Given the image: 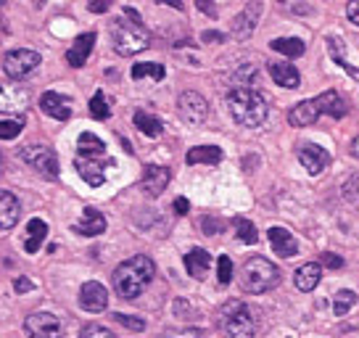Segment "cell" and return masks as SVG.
Returning <instances> with one entry per match:
<instances>
[{"label":"cell","instance_id":"6da1fadb","mask_svg":"<svg viewBox=\"0 0 359 338\" xmlns=\"http://www.w3.org/2000/svg\"><path fill=\"white\" fill-rule=\"evenodd\" d=\"M74 167H77L79 177L88 182L90 188H101L106 177H109V169H114V158L106 151L98 135L93 133H82L77 137V156H74Z\"/></svg>","mask_w":359,"mask_h":338},{"label":"cell","instance_id":"7a4b0ae2","mask_svg":"<svg viewBox=\"0 0 359 338\" xmlns=\"http://www.w3.org/2000/svg\"><path fill=\"white\" fill-rule=\"evenodd\" d=\"M154 275H156L154 259L146 257V254H137V257L122 262V264L114 270V278H111L114 291L119 293L122 299H127V302H133V299H137V296L151 285Z\"/></svg>","mask_w":359,"mask_h":338},{"label":"cell","instance_id":"3957f363","mask_svg":"<svg viewBox=\"0 0 359 338\" xmlns=\"http://www.w3.org/2000/svg\"><path fill=\"white\" fill-rule=\"evenodd\" d=\"M227 111L241 127L254 130V127H262L267 122L269 106L262 93H257L248 85H238V88L227 93Z\"/></svg>","mask_w":359,"mask_h":338},{"label":"cell","instance_id":"277c9868","mask_svg":"<svg viewBox=\"0 0 359 338\" xmlns=\"http://www.w3.org/2000/svg\"><path fill=\"white\" fill-rule=\"evenodd\" d=\"M111 43L119 56H135L151 46V32L143 27L135 8H124V16L111 24Z\"/></svg>","mask_w":359,"mask_h":338},{"label":"cell","instance_id":"5b68a950","mask_svg":"<svg viewBox=\"0 0 359 338\" xmlns=\"http://www.w3.org/2000/svg\"><path fill=\"white\" fill-rule=\"evenodd\" d=\"M323 114L333 116V119L346 116V101H344L336 90H325L323 95H317V98L296 103L291 111H288V122H291L293 127H309V124L317 122Z\"/></svg>","mask_w":359,"mask_h":338},{"label":"cell","instance_id":"8992f818","mask_svg":"<svg viewBox=\"0 0 359 338\" xmlns=\"http://www.w3.org/2000/svg\"><path fill=\"white\" fill-rule=\"evenodd\" d=\"M238 280H241V288L246 293H264L272 291L275 285H280V270L264 257H251L241 267Z\"/></svg>","mask_w":359,"mask_h":338},{"label":"cell","instance_id":"52a82bcc","mask_svg":"<svg viewBox=\"0 0 359 338\" xmlns=\"http://www.w3.org/2000/svg\"><path fill=\"white\" fill-rule=\"evenodd\" d=\"M219 327H222L230 338H254V333H257L254 309H251L246 302L230 299V302L219 309Z\"/></svg>","mask_w":359,"mask_h":338},{"label":"cell","instance_id":"ba28073f","mask_svg":"<svg viewBox=\"0 0 359 338\" xmlns=\"http://www.w3.org/2000/svg\"><path fill=\"white\" fill-rule=\"evenodd\" d=\"M40 61H43V58H40L37 50H29V48H16V50L6 53V58H3V72L16 82V79L29 77L34 69L40 67Z\"/></svg>","mask_w":359,"mask_h":338},{"label":"cell","instance_id":"9c48e42d","mask_svg":"<svg viewBox=\"0 0 359 338\" xmlns=\"http://www.w3.org/2000/svg\"><path fill=\"white\" fill-rule=\"evenodd\" d=\"M22 161H27L29 167L37 169L48 180H56L58 177V158L48 146H24Z\"/></svg>","mask_w":359,"mask_h":338},{"label":"cell","instance_id":"30bf717a","mask_svg":"<svg viewBox=\"0 0 359 338\" xmlns=\"http://www.w3.org/2000/svg\"><path fill=\"white\" fill-rule=\"evenodd\" d=\"M27 333L29 338H64V325L56 315L50 312H34V315L27 317Z\"/></svg>","mask_w":359,"mask_h":338},{"label":"cell","instance_id":"8fae6325","mask_svg":"<svg viewBox=\"0 0 359 338\" xmlns=\"http://www.w3.org/2000/svg\"><path fill=\"white\" fill-rule=\"evenodd\" d=\"M177 109H180V116L188 124H203L206 116H209V103H206V98H203L201 93L196 90L182 93L177 101Z\"/></svg>","mask_w":359,"mask_h":338},{"label":"cell","instance_id":"7c38bea8","mask_svg":"<svg viewBox=\"0 0 359 338\" xmlns=\"http://www.w3.org/2000/svg\"><path fill=\"white\" fill-rule=\"evenodd\" d=\"M169 180H172V172L167 167H158V164H148L143 169V177H140V188L146 196H161V193L167 191Z\"/></svg>","mask_w":359,"mask_h":338},{"label":"cell","instance_id":"4fadbf2b","mask_svg":"<svg viewBox=\"0 0 359 338\" xmlns=\"http://www.w3.org/2000/svg\"><path fill=\"white\" fill-rule=\"evenodd\" d=\"M259 16H262V3H259V0H251L246 8L233 19V37L248 40V37L254 34V29H257Z\"/></svg>","mask_w":359,"mask_h":338},{"label":"cell","instance_id":"5bb4252c","mask_svg":"<svg viewBox=\"0 0 359 338\" xmlns=\"http://www.w3.org/2000/svg\"><path fill=\"white\" fill-rule=\"evenodd\" d=\"M79 306L85 312H103L109 306V291L98 280H90L79 288Z\"/></svg>","mask_w":359,"mask_h":338},{"label":"cell","instance_id":"9a60e30c","mask_svg":"<svg viewBox=\"0 0 359 338\" xmlns=\"http://www.w3.org/2000/svg\"><path fill=\"white\" fill-rule=\"evenodd\" d=\"M299 161H302L309 175H320V172H325L330 167V154L323 146H317V143H304L299 148Z\"/></svg>","mask_w":359,"mask_h":338},{"label":"cell","instance_id":"2e32d148","mask_svg":"<svg viewBox=\"0 0 359 338\" xmlns=\"http://www.w3.org/2000/svg\"><path fill=\"white\" fill-rule=\"evenodd\" d=\"M29 93L22 85H0V114H24Z\"/></svg>","mask_w":359,"mask_h":338},{"label":"cell","instance_id":"e0dca14e","mask_svg":"<svg viewBox=\"0 0 359 338\" xmlns=\"http://www.w3.org/2000/svg\"><path fill=\"white\" fill-rule=\"evenodd\" d=\"M40 109H43V114L53 116L58 122L72 119V103H69L67 95H61V93H56V90H48L40 95Z\"/></svg>","mask_w":359,"mask_h":338},{"label":"cell","instance_id":"ac0fdd59","mask_svg":"<svg viewBox=\"0 0 359 338\" xmlns=\"http://www.w3.org/2000/svg\"><path fill=\"white\" fill-rule=\"evenodd\" d=\"M269 243H272V251L283 257V259H291L299 254V243H296V238L285 230V227H269Z\"/></svg>","mask_w":359,"mask_h":338},{"label":"cell","instance_id":"d6986e66","mask_svg":"<svg viewBox=\"0 0 359 338\" xmlns=\"http://www.w3.org/2000/svg\"><path fill=\"white\" fill-rule=\"evenodd\" d=\"M22 217V203L8 191H0V230H13Z\"/></svg>","mask_w":359,"mask_h":338},{"label":"cell","instance_id":"ffe728a7","mask_svg":"<svg viewBox=\"0 0 359 338\" xmlns=\"http://www.w3.org/2000/svg\"><path fill=\"white\" fill-rule=\"evenodd\" d=\"M267 69H269V77L275 79L278 85H283V88H288V90H296V88L302 85V74H299V69L293 67V64H285V61H269Z\"/></svg>","mask_w":359,"mask_h":338},{"label":"cell","instance_id":"44dd1931","mask_svg":"<svg viewBox=\"0 0 359 338\" xmlns=\"http://www.w3.org/2000/svg\"><path fill=\"white\" fill-rule=\"evenodd\" d=\"M93 46H95V32H85V34H79L77 40H74V46L67 50V61H69V67H85L88 64V58L90 53H93Z\"/></svg>","mask_w":359,"mask_h":338},{"label":"cell","instance_id":"7402d4cb","mask_svg":"<svg viewBox=\"0 0 359 338\" xmlns=\"http://www.w3.org/2000/svg\"><path fill=\"white\" fill-rule=\"evenodd\" d=\"M103 230H106V217H103L98 209H93V206H88V209L82 212V219L74 225V233H79V236H85V238L101 236Z\"/></svg>","mask_w":359,"mask_h":338},{"label":"cell","instance_id":"603a6c76","mask_svg":"<svg viewBox=\"0 0 359 338\" xmlns=\"http://www.w3.org/2000/svg\"><path fill=\"white\" fill-rule=\"evenodd\" d=\"M209 267H212V254H209L206 248H191V251L185 254V270H188V275L196 278V280H203Z\"/></svg>","mask_w":359,"mask_h":338},{"label":"cell","instance_id":"cb8c5ba5","mask_svg":"<svg viewBox=\"0 0 359 338\" xmlns=\"http://www.w3.org/2000/svg\"><path fill=\"white\" fill-rule=\"evenodd\" d=\"M320 278H323V267H320V264H314V262L302 264V267L296 270V288L304 293L314 291L317 283H320Z\"/></svg>","mask_w":359,"mask_h":338},{"label":"cell","instance_id":"d4e9b609","mask_svg":"<svg viewBox=\"0 0 359 338\" xmlns=\"http://www.w3.org/2000/svg\"><path fill=\"white\" fill-rule=\"evenodd\" d=\"M133 122L135 127L143 133V135L148 137H158L161 133H164V124H161V119L158 116H154L151 111H146V109H137V111L133 114Z\"/></svg>","mask_w":359,"mask_h":338},{"label":"cell","instance_id":"484cf974","mask_svg":"<svg viewBox=\"0 0 359 338\" xmlns=\"http://www.w3.org/2000/svg\"><path fill=\"white\" fill-rule=\"evenodd\" d=\"M269 48H272V50H278L280 56L299 58V56H304L306 43H304L302 37H278V40H272V43H269Z\"/></svg>","mask_w":359,"mask_h":338},{"label":"cell","instance_id":"4316f807","mask_svg":"<svg viewBox=\"0 0 359 338\" xmlns=\"http://www.w3.org/2000/svg\"><path fill=\"white\" fill-rule=\"evenodd\" d=\"M185 161H188V164H219V161H222V148H217V146L191 148Z\"/></svg>","mask_w":359,"mask_h":338},{"label":"cell","instance_id":"83f0119b","mask_svg":"<svg viewBox=\"0 0 359 338\" xmlns=\"http://www.w3.org/2000/svg\"><path fill=\"white\" fill-rule=\"evenodd\" d=\"M45 236H48V225H45L43 219H29V225H27V241H24V248H27V254H34V251H40Z\"/></svg>","mask_w":359,"mask_h":338},{"label":"cell","instance_id":"f1b7e54d","mask_svg":"<svg viewBox=\"0 0 359 338\" xmlns=\"http://www.w3.org/2000/svg\"><path fill=\"white\" fill-rule=\"evenodd\" d=\"M327 50H330V58L336 61L338 67L344 69V72H348L354 79H359V69H354L351 64H348L346 58V48H344V43L338 40V37H327Z\"/></svg>","mask_w":359,"mask_h":338},{"label":"cell","instance_id":"f546056e","mask_svg":"<svg viewBox=\"0 0 359 338\" xmlns=\"http://www.w3.org/2000/svg\"><path fill=\"white\" fill-rule=\"evenodd\" d=\"M133 79H143V77H151V79H156V82H161L164 79V67L161 64H154V61H146V64H135L133 67Z\"/></svg>","mask_w":359,"mask_h":338},{"label":"cell","instance_id":"4dcf8cb0","mask_svg":"<svg viewBox=\"0 0 359 338\" xmlns=\"http://www.w3.org/2000/svg\"><path fill=\"white\" fill-rule=\"evenodd\" d=\"M233 225H236L238 238H241L243 243H248V246H251V243H257V241H259L257 227L251 225V222H248L246 217H236V219H233Z\"/></svg>","mask_w":359,"mask_h":338},{"label":"cell","instance_id":"1f68e13d","mask_svg":"<svg viewBox=\"0 0 359 338\" xmlns=\"http://www.w3.org/2000/svg\"><path fill=\"white\" fill-rule=\"evenodd\" d=\"M109 114H111V109H109V101H106V95H103V90H98L93 98H90V116L93 119H109Z\"/></svg>","mask_w":359,"mask_h":338},{"label":"cell","instance_id":"d6a6232c","mask_svg":"<svg viewBox=\"0 0 359 338\" xmlns=\"http://www.w3.org/2000/svg\"><path fill=\"white\" fill-rule=\"evenodd\" d=\"M354 304H357L354 291H341V293H336V299H333V312H336V317H344Z\"/></svg>","mask_w":359,"mask_h":338},{"label":"cell","instance_id":"836d02e7","mask_svg":"<svg viewBox=\"0 0 359 338\" xmlns=\"http://www.w3.org/2000/svg\"><path fill=\"white\" fill-rule=\"evenodd\" d=\"M22 119H8V122H0V140H13L22 133Z\"/></svg>","mask_w":359,"mask_h":338},{"label":"cell","instance_id":"e575fe53","mask_svg":"<svg viewBox=\"0 0 359 338\" xmlns=\"http://www.w3.org/2000/svg\"><path fill=\"white\" fill-rule=\"evenodd\" d=\"M217 278H219L222 285H227V283L233 280V262H230V257H224V254L217 259Z\"/></svg>","mask_w":359,"mask_h":338},{"label":"cell","instance_id":"d590c367","mask_svg":"<svg viewBox=\"0 0 359 338\" xmlns=\"http://www.w3.org/2000/svg\"><path fill=\"white\" fill-rule=\"evenodd\" d=\"M114 320L119 323V325H124V327H130V330H146V320H140V317H133V315H122V312H116L114 315Z\"/></svg>","mask_w":359,"mask_h":338},{"label":"cell","instance_id":"8d00e7d4","mask_svg":"<svg viewBox=\"0 0 359 338\" xmlns=\"http://www.w3.org/2000/svg\"><path fill=\"white\" fill-rule=\"evenodd\" d=\"M79 338H116L109 330V327H103V325H95V323H90V325L82 327V333H79Z\"/></svg>","mask_w":359,"mask_h":338},{"label":"cell","instance_id":"74e56055","mask_svg":"<svg viewBox=\"0 0 359 338\" xmlns=\"http://www.w3.org/2000/svg\"><path fill=\"white\" fill-rule=\"evenodd\" d=\"M161 338H203V330H198V327H172V330H164Z\"/></svg>","mask_w":359,"mask_h":338},{"label":"cell","instance_id":"f35d334b","mask_svg":"<svg viewBox=\"0 0 359 338\" xmlns=\"http://www.w3.org/2000/svg\"><path fill=\"white\" fill-rule=\"evenodd\" d=\"M323 264H325L327 270H341V267H344V259H341L338 254H330V251H327V254H323Z\"/></svg>","mask_w":359,"mask_h":338},{"label":"cell","instance_id":"ab89813d","mask_svg":"<svg viewBox=\"0 0 359 338\" xmlns=\"http://www.w3.org/2000/svg\"><path fill=\"white\" fill-rule=\"evenodd\" d=\"M111 3L114 0H90L88 8H90V13H106L111 8Z\"/></svg>","mask_w":359,"mask_h":338},{"label":"cell","instance_id":"60d3db41","mask_svg":"<svg viewBox=\"0 0 359 338\" xmlns=\"http://www.w3.org/2000/svg\"><path fill=\"white\" fill-rule=\"evenodd\" d=\"M196 8L206 13L209 19H217V6H214L212 0H196Z\"/></svg>","mask_w":359,"mask_h":338},{"label":"cell","instance_id":"b9f144b4","mask_svg":"<svg viewBox=\"0 0 359 338\" xmlns=\"http://www.w3.org/2000/svg\"><path fill=\"white\" fill-rule=\"evenodd\" d=\"M13 291H16V293L34 291V283L29 280V278H22V275H19V278H16V280H13Z\"/></svg>","mask_w":359,"mask_h":338},{"label":"cell","instance_id":"7bdbcfd3","mask_svg":"<svg viewBox=\"0 0 359 338\" xmlns=\"http://www.w3.org/2000/svg\"><path fill=\"white\" fill-rule=\"evenodd\" d=\"M201 225H203V233H206V236H214V233L222 230V222H219V219H212V217H206Z\"/></svg>","mask_w":359,"mask_h":338},{"label":"cell","instance_id":"ee69618b","mask_svg":"<svg viewBox=\"0 0 359 338\" xmlns=\"http://www.w3.org/2000/svg\"><path fill=\"white\" fill-rule=\"evenodd\" d=\"M346 16H348V22L357 24V27H359V0H348Z\"/></svg>","mask_w":359,"mask_h":338},{"label":"cell","instance_id":"f6af8a7d","mask_svg":"<svg viewBox=\"0 0 359 338\" xmlns=\"http://www.w3.org/2000/svg\"><path fill=\"white\" fill-rule=\"evenodd\" d=\"M175 212H177L180 217L188 215V212H191V203H188V198H182V196H180V198H175Z\"/></svg>","mask_w":359,"mask_h":338},{"label":"cell","instance_id":"bcb514c9","mask_svg":"<svg viewBox=\"0 0 359 338\" xmlns=\"http://www.w3.org/2000/svg\"><path fill=\"white\" fill-rule=\"evenodd\" d=\"M201 40H203V43H224V34L222 32H212V29H209V32L201 34Z\"/></svg>","mask_w":359,"mask_h":338},{"label":"cell","instance_id":"7dc6e473","mask_svg":"<svg viewBox=\"0 0 359 338\" xmlns=\"http://www.w3.org/2000/svg\"><path fill=\"white\" fill-rule=\"evenodd\" d=\"M156 3H164V6H172V8L182 11V3H180V0H156Z\"/></svg>","mask_w":359,"mask_h":338},{"label":"cell","instance_id":"c3c4849f","mask_svg":"<svg viewBox=\"0 0 359 338\" xmlns=\"http://www.w3.org/2000/svg\"><path fill=\"white\" fill-rule=\"evenodd\" d=\"M351 156L359 158V135L354 137V143H351Z\"/></svg>","mask_w":359,"mask_h":338},{"label":"cell","instance_id":"681fc988","mask_svg":"<svg viewBox=\"0 0 359 338\" xmlns=\"http://www.w3.org/2000/svg\"><path fill=\"white\" fill-rule=\"evenodd\" d=\"M0 6H6V0H0Z\"/></svg>","mask_w":359,"mask_h":338}]
</instances>
